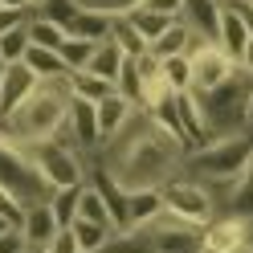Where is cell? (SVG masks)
Here are the masks:
<instances>
[{
    "label": "cell",
    "instance_id": "1",
    "mask_svg": "<svg viewBox=\"0 0 253 253\" xmlns=\"http://www.w3.org/2000/svg\"><path fill=\"white\" fill-rule=\"evenodd\" d=\"M70 102H74L70 74L66 78H49V82H41L8 119H0V135L12 139V143H41V139H53V131L66 123Z\"/></svg>",
    "mask_w": 253,
    "mask_h": 253
},
{
    "label": "cell",
    "instance_id": "2",
    "mask_svg": "<svg viewBox=\"0 0 253 253\" xmlns=\"http://www.w3.org/2000/svg\"><path fill=\"white\" fill-rule=\"evenodd\" d=\"M253 160V135H216L212 143H204L196 151L184 155V176L200 180L204 188H229Z\"/></svg>",
    "mask_w": 253,
    "mask_h": 253
},
{
    "label": "cell",
    "instance_id": "3",
    "mask_svg": "<svg viewBox=\"0 0 253 253\" xmlns=\"http://www.w3.org/2000/svg\"><path fill=\"white\" fill-rule=\"evenodd\" d=\"M249 98H253V78L245 70H237L229 82H220L216 90L200 94L204 119H209V131L216 135H241L249 131Z\"/></svg>",
    "mask_w": 253,
    "mask_h": 253
},
{
    "label": "cell",
    "instance_id": "4",
    "mask_svg": "<svg viewBox=\"0 0 253 253\" xmlns=\"http://www.w3.org/2000/svg\"><path fill=\"white\" fill-rule=\"evenodd\" d=\"M29 164L37 168V176L45 180V188L49 192H57V188H78L86 184V164L78 160L82 151H70V147H57L53 139H41V143H21Z\"/></svg>",
    "mask_w": 253,
    "mask_h": 253
},
{
    "label": "cell",
    "instance_id": "5",
    "mask_svg": "<svg viewBox=\"0 0 253 253\" xmlns=\"http://www.w3.org/2000/svg\"><path fill=\"white\" fill-rule=\"evenodd\" d=\"M0 188H8L12 196H17L25 209L37 200H49L53 192L45 188V180L37 176V168L29 164V155L21 143H12V139L0 135Z\"/></svg>",
    "mask_w": 253,
    "mask_h": 253
},
{
    "label": "cell",
    "instance_id": "6",
    "mask_svg": "<svg viewBox=\"0 0 253 253\" xmlns=\"http://www.w3.org/2000/svg\"><path fill=\"white\" fill-rule=\"evenodd\" d=\"M160 196H164V209L168 212H176V216H184V220H192V225H209V220L216 216V196H212V188H204L200 180H192V176H180L176 180H168L164 188H160Z\"/></svg>",
    "mask_w": 253,
    "mask_h": 253
},
{
    "label": "cell",
    "instance_id": "7",
    "mask_svg": "<svg viewBox=\"0 0 253 253\" xmlns=\"http://www.w3.org/2000/svg\"><path fill=\"white\" fill-rule=\"evenodd\" d=\"M188 66H192V90L196 94H209V90H216L220 82H229V78L237 74V61L220 49L216 41L209 45V49H200L196 57H188Z\"/></svg>",
    "mask_w": 253,
    "mask_h": 253
},
{
    "label": "cell",
    "instance_id": "8",
    "mask_svg": "<svg viewBox=\"0 0 253 253\" xmlns=\"http://www.w3.org/2000/svg\"><path fill=\"white\" fill-rule=\"evenodd\" d=\"M245 237H249V220L220 212L204 225V249L209 253H237V249H245Z\"/></svg>",
    "mask_w": 253,
    "mask_h": 253
},
{
    "label": "cell",
    "instance_id": "9",
    "mask_svg": "<svg viewBox=\"0 0 253 253\" xmlns=\"http://www.w3.org/2000/svg\"><path fill=\"white\" fill-rule=\"evenodd\" d=\"M37 86H41V78L29 70L25 61H12V66L4 70V78H0V119H8Z\"/></svg>",
    "mask_w": 253,
    "mask_h": 253
},
{
    "label": "cell",
    "instance_id": "10",
    "mask_svg": "<svg viewBox=\"0 0 253 253\" xmlns=\"http://www.w3.org/2000/svg\"><path fill=\"white\" fill-rule=\"evenodd\" d=\"M66 123H70V131H74V139H78V147H82V151L102 147V135H98V110H94V102L74 98L70 110H66Z\"/></svg>",
    "mask_w": 253,
    "mask_h": 253
},
{
    "label": "cell",
    "instance_id": "11",
    "mask_svg": "<svg viewBox=\"0 0 253 253\" xmlns=\"http://www.w3.org/2000/svg\"><path fill=\"white\" fill-rule=\"evenodd\" d=\"M21 233H25V241H29V245H41V249L61 233L57 216H53V209H49V200H37V204H29V209H25Z\"/></svg>",
    "mask_w": 253,
    "mask_h": 253
},
{
    "label": "cell",
    "instance_id": "12",
    "mask_svg": "<svg viewBox=\"0 0 253 253\" xmlns=\"http://www.w3.org/2000/svg\"><path fill=\"white\" fill-rule=\"evenodd\" d=\"M94 110H98V135H102V143H106V139H115V135L123 131V126L131 123V115H135L139 106H135V102H126L123 94L115 90L110 98H102Z\"/></svg>",
    "mask_w": 253,
    "mask_h": 253
},
{
    "label": "cell",
    "instance_id": "13",
    "mask_svg": "<svg viewBox=\"0 0 253 253\" xmlns=\"http://www.w3.org/2000/svg\"><path fill=\"white\" fill-rule=\"evenodd\" d=\"M249 29L241 25V17L229 8V4H220V25H216V45L225 49L233 61H241V53H245V45H249Z\"/></svg>",
    "mask_w": 253,
    "mask_h": 253
},
{
    "label": "cell",
    "instance_id": "14",
    "mask_svg": "<svg viewBox=\"0 0 253 253\" xmlns=\"http://www.w3.org/2000/svg\"><path fill=\"white\" fill-rule=\"evenodd\" d=\"M220 204H225V212L241 216V220H253V160L245 164V171H241V176H237V180L225 188Z\"/></svg>",
    "mask_w": 253,
    "mask_h": 253
},
{
    "label": "cell",
    "instance_id": "15",
    "mask_svg": "<svg viewBox=\"0 0 253 253\" xmlns=\"http://www.w3.org/2000/svg\"><path fill=\"white\" fill-rule=\"evenodd\" d=\"M160 212H164L160 188H135V192H126V220H131V229L147 225V220L160 216ZM131 229H126V233H131Z\"/></svg>",
    "mask_w": 253,
    "mask_h": 253
},
{
    "label": "cell",
    "instance_id": "16",
    "mask_svg": "<svg viewBox=\"0 0 253 253\" xmlns=\"http://www.w3.org/2000/svg\"><path fill=\"white\" fill-rule=\"evenodd\" d=\"M110 29H115V17H106V12H94V8H82V12H78V17L66 25V33L98 45V41L110 37Z\"/></svg>",
    "mask_w": 253,
    "mask_h": 253
},
{
    "label": "cell",
    "instance_id": "17",
    "mask_svg": "<svg viewBox=\"0 0 253 253\" xmlns=\"http://www.w3.org/2000/svg\"><path fill=\"white\" fill-rule=\"evenodd\" d=\"M192 29H200V33H209L216 41V25H220V0H184V17Z\"/></svg>",
    "mask_w": 253,
    "mask_h": 253
},
{
    "label": "cell",
    "instance_id": "18",
    "mask_svg": "<svg viewBox=\"0 0 253 253\" xmlns=\"http://www.w3.org/2000/svg\"><path fill=\"white\" fill-rule=\"evenodd\" d=\"M123 66H126V53L119 49L115 41H98V49H94V57H90V74H98V78H106V82H119V74H123Z\"/></svg>",
    "mask_w": 253,
    "mask_h": 253
},
{
    "label": "cell",
    "instance_id": "19",
    "mask_svg": "<svg viewBox=\"0 0 253 253\" xmlns=\"http://www.w3.org/2000/svg\"><path fill=\"white\" fill-rule=\"evenodd\" d=\"M78 220H94V225H106L110 233H115V216H110L102 192H98L90 180L82 184V196H78Z\"/></svg>",
    "mask_w": 253,
    "mask_h": 253
},
{
    "label": "cell",
    "instance_id": "20",
    "mask_svg": "<svg viewBox=\"0 0 253 253\" xmlns=\"http://www.w3.org/2000/svg\"><path fill=\"white\" fill-rule=\"evenodd\" d=\"M70 82H74V98H82V102H94V106H98L102 98H110V94L119 90L115 82H106V78L90 74V70H82V74H70Z\"/></svg>",
    "mask_w": 253,
    "mask_h": 253
},
{
    "label": "cell",
    "instance_id": "21",
    "mask_svg": "<svg viewBox=\"0 0 253 253\" xmlns=\"http://www.w3.org/2000/svg\"><path fill=\"white\" fill-rule=\"evenodd\" d=\"M66 29H61V25H53V21H45V17H37V12H33V17H29V45H37V49H61V45H66Z\"/></svg>",
    "mask_w": 253,
    "mask_h": 253
},
{
    "label": "cell",
    "instance_id": "22",
    "mask_svg": "<svg viewBox=\"0 0 253 253\" xmlns=\"http://www.w3.org/2000/svg\"><path fill=\"white\" fill-rule=\"evenodd\" d=\"M126 21L135 25V33L143 37L147 45H155V41H160L171 25H176L171 17H160V12H147V8H131V12H126Z\"/></svg>",
    "mask_w": 253,
    "mask_h": 253
},
{
    "label": "cell",
    "instance_id": "23",
    "mask_svg": "<svg viewBox=\"0 0 253 253\" xmlns=\"http://www.w3.org/2000/svg\"><path fill=\"white\" fill-rule=\"evenodd\" d=\"M25 66L33 70L41 82H49V78H66V61H61L53 49H37V45H29V53H25Z\"/></svg>",
    "mask_w": 253,
    "mask_h": 253
},
{
    "label": "cell",
    "instance_id": "24",
    "mask_svg": "<svg viewBox=\"0 0 253 253\" xmlns=\"http://www.w3.org/2000/svg\"><path fill=\"white\" fill-rule=\"evenodd\" d=\"M70 233H74V241H78V249H82V253H102L106 241L115 237L106 225H94V220H74Z\"/></svg>",
    "mask_w": 253,
    "mask_h": 253
},
{
    "label": "cell",
    "instance_id": "25",
    "mask_svg": "<svg viewBox=\"0 0 253 253\" xmlns=\"http://www.w3.org/2000/svg\"><path fill=\"white\" fill-rule=\"evenodd\" d=\"M94 49H98L94 41H82V37H66V45L57 49V57L66 61V70H70V74H82V70H90V57H94Z\"/></svg>",
    "mask_w": 253,
    "mask_h": 253
},
{
    "label": "cell",
    "instance_id": "26",
    "mask_svg": "<svg viewBox=\"0 0 253 253\" xmlns=\"http://www.w3.org/2000/svg\"><path fill=\"white\" fill-rule=\"evenodd\" d=\"M110 41L119 45V49L126 53V57H143L147 53V41L135 33V25L126 21V17H115V29H110Z\"/></svg>",
    "mask_w": 253,
    "mask_h": 253
},
{
    "label": "cell",
    "instance_id": "27",
    "mask_svg": "<svg viewBox=\"0 0 253 253\" xmlns=\"http://www.w3.org/2000/svg\"><path fill=\"white\" fill-rule=\"evenodd\" d=\"M78 196H82V184H78V188H57V192L49 196V209H53L61 229H70L78 220Z\"/></svg>",
    "mask_w": 253,
    "mask_h": 253
},
{
    "label": "cell",
    "instance_id": "28",
    "mask_svg": "<svg viewBox=\"0 0 253 253\" xmlns=\"http://www.w3.org/2000/svg\"><path fill=\"white\" fill-rule=\"evenodd\" d=\"M184 41H188V21H176L155 45H147V53H155L160 61H164V57H180V53H184Z\"/></svg>",
    "mask_w": 253,
    "mask_h": 253
},
{
    "label": "cell",
    "instance_id": "29",
    "mask_svg": "<svg viewBox=\"0 0 253 253\" xmlns=\"http://www.w3.org/2000/svg\"><path fill=\"white\" fill-rule=\"evenodd\" d=\"M160 70H164V82H168L171 94L192 90V66H188V57H164Z\"/></svg>",
    "mask_w": 253,
    "mask_h": 253
},
{
    "label": "cell",
    "instance_id": "30",
    "mask_svg": "<svg viewBox=\"0 0 253 253\" xmlns=\"http://www.w3.org/2000/svg\"><path fill=\"white\" fill-rule=\"evenodd\" d=\"M119 94L126 102H135L139 110H143V74H139V66H135V57H126V66H123V74H119Z\"/></svg>",
    "mask_w": 253,
    "mask_h": 253
},
{
    "label": "cell",
    "instance_id": "31",
    "mask_svg": "<svg viewBox=\"0 0 253 253\" xmlns=\"http://www.w3.org/2000/svg\"><path fill=\"white\" fill-rule=\"evenodd\" d=\"M25 53H29V25H17L0 37V57L12 66V61H25Z\"/></svg>",
    "mask_w": 253,
    "mask_h": 253
},
{
    "label": "cell",
    "instance_id": "32",
    "mask_svg": "<svg viewBox=\"0 0 253 253\" xmlns=\"http://www.w3.org/2000/svg\"><path fill=\"white\" fill-rule=\"evenodd\" d=\"M78 12H82V0H45V4L37 8V17H45V21H53V25L66 29Z\"/></svg>",
    "mask_w": 253,
    "mask_h": 253
},
{
    "label": "cell",
    "instance_id": "33",
    "mask_svg": "<svg viewBox=\"0 0 253 253\" xmlns=\"http://www.w3.org/2000/svg\"><path fill=\"white\" fill-rule=\"evenodd\" d=\"M82 8L106 12V17H126L131 8H139V0H82Z\"/></svg>",
    "mask_w": 253,
    "mask_h": 253
},
{
    "label": "cell",
    "instance_id": "34",
    "mask_svg": "<svg viewBox=\"0 0 253 253\" xmlns=\"http://www.w3.org/2000/svg\"><path fill=\"white\" fill-rule=\"evenodd\" d=\"M0 216H4L12 229H21V220H25V204H21L17 196H12L8 188H0Z\"/></svg>",
    "mask_w": 253,
    "mask_h": 253
},
{
    "label": "cell",
    "instance_id": "35",
    "mask_svg": "<svg viewBox=\"0 0 253 253\" xmlns=\"http://www.w3.org/2000/svg\"><path fill=\"white\" fill-rule=\"evenodd\" d=\"M139 8L160 12V17H171V21H180V17H184V0H139Z\"/></svg>",
    "mask_w": 253,
    "mask_h": 253
},
{
    "label": "cell",
    "instance_id": "36",
    "mask_svg": "<svg viewBox=\"0 0 253 253\" xmlns=\"http://www.w3.org/2000/svg\"><path fill=\"white\" fill-rule=\"evenodd\" d=\"M29 17H33L29 8H8V4H0V37H4L8 29H17V25H29Z\"/></svg>",
    "mask_w": 253,
    "mask_h": 253
},
{
    "label": "cell",
    "instance_id": "37",
    "mask_svg": "<svg viewBox=\"0 0 253 253\" xmlns=\"http://www.w3.org/2000/svg\"><path fill=\"white\" fill-rule=\"evenodd\" d=\"M29 241H25V233L21 229H8V233H0V253H25Z\"/></svg>",
    "mask_w": 253,
    "mask_h": 253
},
{
    "label": "cell",
    "instance_id": "38",
    "mask_svg": "<svg viewBox=\"0 0 253 253\" xmlns=\"http://www.w3.org/2000/svg\"><path fill=\"white\" fill-rule=\"evenodd\" d=\"M45 249H49V253H82V249H78V241H74V233H70V229H61V233H57V237H53V241L45 245Z\"/></svg>",
    "mask_w": 253,
    "mask_h": 253
},
{
    "label": "cell",
    "instance_id": "39",
    "mask_svg": "<svg viewBox=\"0 0 253 253\" xmlns=\"http://www.w3.org/2000/svg\"><path fill=\"white\" fill-rule=\"evenodd\" d=\"M229 8L237 12V17H241V25L253 33V0H229Z\"/></svg>",
    "mask_w": 253,
    "mask_h": 253
},
{
    "label": "cell",
    "instance_id": "40",
    "mask_svg": "<svg viewBox=\"0 0 253 253\" xmlns=\"http://www.w3.org/2000/svg\"><path fill=\"white\" fill-rule=\"evenodd\" d=\"M237 70H245V74L253 78V37H249V45H245V53H241V61H237Z\"/></svg>",
    "mask_w": 253,
    "mask_h": 253
},
{
    "label": "cell",
    "instance_id": "41",
    "mask_svg": "<svg viewBox=\"0 0 253 253\" xmlns=\"http://www.w3.org/2000/svg\"><path fill=\"white\" fill-rule=\"evenodd\" d=\"M0 4H8V8H29V0H0ZM33 12V8H29Z\"/></svg>",
    "mask_w": 253,
    "mask_h": 253
},
{
    "label": "cell",
    "instance_id": "42",
    "mask_svg": "<svg viewBox=\"0 0 253 253\" xmlns=\"http://www.w3.org/2000/svg\"><path fill=\"white\" fill-rule=\"evenodd\" d=\"M25 253H49V249H41V245H29V249H25Z\"/></svg>",
    "mask_w": 253,
    "mask_h": 253
},
{
    "label": "cell",
    "instance_id": "43",
    "mask_svg": "<svg viewBox=\"0 0 253 253\" xmlns=\"http://www.w3.org/2000/svg\"><path fill=\"white\" fill-rule=\"evenodd\" d=\"M249 135H253V98H249Z\"/></svg>",
    "mask_w": 253,
    "mask_h": 253
},
{
    "label": "cell",
    "instance_id": "44",
    "mask_svg": "<svg viewBox=\"0 0 253 253\" xmlns=\"http://www.w3.org/2000/svg\"><path fill=\"white\" fill-rule=\"evenodd\" d=\"M8 229H12V225H8V220H4V216H0V233H8Z\"/></svg>",
    "mask_w": 253,
    "mask_h": 253
},
{
    "label": "cell",
    "instance_id": "45",
    "mask_svg": "<svg viewBox=\"0 0 253 253\" xmlns=\"http://www.w3.org/2000/svg\"><path fill=\"white\" fill-rule=\"evenodd\" d=\"M41 4H45V0H29V8H33V12H37V8H41Z\"/></svg>",
    "mask_w": 253,
    "mask_h": 253
},
{
    "label": "cell",
    "instance_id": "46",
    "mask_svg": "<svg viewBox=\"0 0 253 253\" xmlns=\"http://www.w3.org/2000/svg\"><path fill=\"white\" fill-rule=\"evenodd\" d=\"M4 70H8V61H4V57H0V78H4Z\"/></svg>",
    "mask_w": 253,
    "mask_h": 253
},
{
    "label": "cell",
    "instance_id": "47",
    "mask_svg": "<svg viewBox=\"0 0 253 253\" xmlns=\"http://www.w3.org/2000/svg\"><path fill=\"white\" fill-rule=\"evenodd\" d=\"M237 253H253V249H237Z\"/></svg>",
    "mask_w": 253,
    "mask_h": 253
},
{
    "label": "cell",
    "instance_id": "48",
    "mask_svg": "<svg viewBox=\"0 0 253 253\" xmlns=\"http://www.w3.org/2000/svg\"><path fill=\"white\" fill-rule=\"evenodd\" d=\"M220 4H229V0H220Z\"/></svg>",
    "mask_w": 253,
    "mask_h": 253
}]
</instances>
